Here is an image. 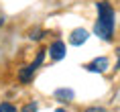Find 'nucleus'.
I'll return each instance as SVG.
<instances>
[{"instance_id": "obj_4", "label": "nucleus", "mask_w": 120, "mask_h": 112, "mask_svg": "<svg viewBox=\"0 0 120 112\" xmlns=\"http://www.w3.org/2000/svg\"><path fill=\"white\" fill-rule=\"evenodd\" d=\"M49 55L53 57V61H61L65 57V43L63 41H55V43L49 47Z\"/></svg>"}, {"instance_id": "obj_7", "label": "nucleus", "mask_w": 120, "mask_h": 112, "mask_svg": "<svg viewBox=\"0 0 120 112\" xmlns=\"http://www.w3.org/2000/svg\"><path fill=\"white\" fill-rule=\"evenodd\" d=\"M0 112H16V108H14L10 102H2V104H0Z\"/></svg>"}, {"instance_id": "obj_12", "label": "nucleus", "mask_w": 120, "mask_h": 112, "mask_svg": "<svg viewBox=\"0 0 120 112\" xmlns=\"http://www.w3.org/2000/svg\"><path fill=\"white\" fill-rule=\"evenodd\" d=\"M55 112H69V110H65V108H57Z\"/></svg>"}, {"instance_id": "obj_13", "label": "nucleus", "mask_w": 120, "mask_h": 112, "mask_svg": "<svg viewBox=\"0 0 120 112\" xmlns=\"http://www.w3.org/2000/svg\"><path fill=\"white\" fill-rule=\"evenodd\" d=\"M2 23H4V16H0V25H2Z\"/></svg>"}, {"instance_id": "obj_3", "label": "nucleus", "mask_w": 120, "mask_h": 112, "mask_svg": "<svg viewBox=\"0 0 120 112\" xmlns=\"http://www.w3.org/2000/svg\"><path fill=\"white\" fill-rule=\"evenodd\" d=\"M86 69H88V71H94V73H104L108 69V59L106 57H96L94 61H90L88 65H86Z\"/></svg>"}, {"instance_id": "obj_10", "label": "nucleus", "mask_w": 120, "mask_h": 112, "mask_svg": "<svg viewBox=\"0 0 120 112\" xmlns=\"http://www.w3.org/2000/svg\"><path fill=\"white\" fill-rule=\"evenodd\" d=\"M86 112H104V108H100V106H96V108H88Z\"/></svg>"}, {"instance_id": "obj_8", "label": "nucleus", "mask_w": 120, "mask_h": 112, "mask_svg": "<svg viewBox=\"0 0 120 112\" xmlns=\"http://www.w3.org/2000/svg\"><path fill=\"white\" fill-rule=\"evenodd\" d=\"M37 108H39L37 102H29L26 106H22V110H20V112H37Z\"/></svg>"}, {"instance_id": "obj_9", "label": "nucleus", "mask_w": 120, "mask_h": 112, "mask_svg": "<svg viewBox=\"0 0 120 112\" xmlns=\"http://www.w3.org/2000/svg\"><path fill=\"white\" fill-rule=\"evenodd\" d=\"M41 37H43V31H41V29H39V31L35 29V31L31 33V39H35V41H37V39H41Z\"/></svg>"}, {"instance_id": "obj_5", "label": "nucleus", "mask_w": 120, "mask_h": 112, "mask_svg": "<svg viewBox=\"0 0 120 112\" xmlns=\"http://www.w3.org/2000/svg\"><path fill=\"white\" fill-rule=\"evenodd\" d=\"M88 37H90V33L86 31V29H75V31H71V35H69V43L77 47V45H83V43H86Z\"/></svg>"}, {"instance_id": "obj_1", "label": "nucleus", "mask_w": 120, "mask_h": 112, "mask_svg": "<svg viewBox=\"0 0 120 112\" xmlns=\"http://www.w3.org/2000/svg\"><path fill=\"white\" fill-rule=\"evenodd\" d=\"M96 8H98V20L94 25V33L104 41H112V37H114V8L106 0L98 2Z\"/></svg>"}, {"instance_id": "obj_6", "label": "nucleus", "mask_w": 120, "mask_h": 112, "mask_svg": "<svg viewBox=\"0 0 120 112\" xmlns=\"http://www.w3.org/2000/svg\"><path fill=\"white\" fill-rule=\"evenodd\" d=\"M73 90H69V88H59V90H55V98L61 100V102H71L73 100Z\"/></svg>"}, {"instance_id": "obj_2", "label": "nucleus", "mask_w": 120, "mask_h": 112, "mask_svg": "<svg viewBox=\"0 0 120 112\" xmlns=\"http://www.w3.org/2000/svg\"><path fill=\"white\" fill-rule=\"evenodd\" d=\"M43 59H45V51H39V55L35 57V61H33L31 65L22 67V69L19 71V80H20V81H29L33 75H35V71H37V69L43 65Z\"/></svg>"}, {"instance_id": "obj_11", "label": "nucleus", "mask_w": 120, "mask_h": 112, "mask_svg": "<svg viewBox=\"0 0 120 112\" xmlns=\"http://www.w3.org/2000/svg\"><path fill=\"white\" fill-rule=\"evenodd\" d=\"M116 67L120 69V49H118V61H116Z\"/></svg>"}]
</instances>
